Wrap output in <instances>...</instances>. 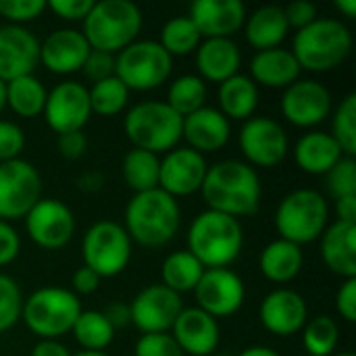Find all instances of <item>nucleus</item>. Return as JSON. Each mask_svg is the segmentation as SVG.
Returning a JSON list of instances; mask_svg holds the SVG:
<instances>
[{
    "instance_id": "f257e3e1",
    "label": "nucleus",
    "mask_w": 356,
    "mask_h": 356,
    "mask_svg": "<svg viewBox=\"0 0 356 356\" xmlns=\"http://www.w3.org/2000/svg\"><path fill=\"white\" fill-rule=\"evenodd\" d=\"M198 194L209 211H217L242 221L261 211L263 181L259 171L242 159H223L215 165H209Z\"/></svg>"
},
{
    "instance_id": "f03ea898",
    "label": "nucleus",
    "mask_w": 356,
    "mask_h": 356,
    "mask_svg": "<svg viewBox=\"0 0 356 356\" xmlns=\"http://www.w3.org/2000/svg\"><path fill=\"white\" fill-rule=\"evenodd\" d=\"M134 244L144 248L167 246L181 227L179 200L163 192L161 188L134 194L125 207L123 223Z\"/></svg>"
},
{
    "instance_id": "7ed1b4c3",
    "label": "nucleus",
    "mask_w": 356,
    "mask_h": 356,
    "mask_svg": "<svg viewBox=\"0 0 356 356\" xmlns=\"http://www.w3.org/2000/svg\"><path fill=\"white\" fill-rule=\"evenodd\" d=\"M353 48L355 35L342 19L319 17L294 33L290 50L302 71L330 73L346 63Z\"/></svg>"
},
{
    "instance_id": "20e7f679",
    "label": "nucleus",
    "mask_w": 356,
    "mask_h": 356,
    "mask_svg": "<svg viewBox=\"0 0 356 356\" xmlns=\"http://www.w3.org/2000/svg\"><path fill=\"white\" fill-rule=\"evenodd\" d=\"M188 250L202 263L204 269L229 267L238 261L244 248L242 221L217 211L204 209L198 213L186 234Z\"/></svg>"
},
{
    "instance_id": "39448f33",
    "label": "nucleus",
    "mask_w": 356,
    "mask_h": 356,
    "mask_svg": "<svg viewBox=\"0 0 356 356\" xmlns=\"http://www.w3.org/2000/svg\"><path fill=\"white\" fill-rule=\"evenodd\" d=\"M144 13L131 0H100L94 2L88 17L81 21V33L92 50L117 54L140 38Z\"/></svg>"
},
{
    "instance_id": "423d86ee",
    "label": "nucleus",
    "mask_w": 356,
    "mask_h": 356,
    "mask_svg": "<svg viewBox=\"0 0 356 356\" xmlns=\"http://www.w3.org/2000/svg\"><path fill=\"white\" fill-rule=\"evenodd\" d=\"M332 223V207L323 192L315 188H296L277 202L273 225L282 240L296 246L313 244Z\"/></svg>"
},
{
    "instance_id": "0eeeda50",
    "label": "nucleus",
    "mask_w": 356,
    "mask_h": 356,
    "mask_svg": "<svg viewBox=\"0 0 356 356\" xmlns=\"http://www.w3.org/2000/svg\"><path fill=\"white\" fill-rule=\"evenodd\" d=\"M184 117H179L165 100H142L127 108L123 131L131 148L148 150L156 156L167 154L181 142Z\"/></svg>"
},
{
    "instance_id": "6e6552de",
    "label": "nucleus",
    "mask_w": 356,
    "mask_h": 356,
    "mask_svg": "<svg viewBox=\"0 0 356 356\" xmlns=\"http://www.w3.org/2000/svg\"><path fill=\"white\" fill-rule=\"evenodd\" d=\"M81 311V300L69 288L44 286L23 300L21 321L38 340H60L71 334Z\"/></svg>"
},
{
    "instance_id": "1a4fd4ad",
    "label": "nucleus",
    "mask_w": 356,
    "mask_h": 356,
    "mask_svg": "<svg viewBox=\"0 0 356 356\" xmlns=\"http://www.w3.org/2000/svg\"><path fill=\"white\" fill-rule=\"evenodd\" d=\"M173 58L156 40L138 38L115 54V77L129 92H152L171 81Z\"/></svg>"
},
{
    "instance_id": "9d476101",
    "label": "nucleus",
    "mask_w": 356,
    "mask_h": 356,
    "mask_svg": "<svg viewBox=\"0 0 356 356\" xmlns=\"http://www.w3.org/2000/svg\"><path fill=\"white\" fill-rule=\"evenodd\" d=\"M134 254V242L119 221L102 219L92 223L81 238V265L102 280L121 275Z\"/></svg>"
},
{
    "instance_id": "9b49d317",
    "label": "nucleus",
    "mask_w": 356,
    "mask_h": 356,
    "mask_svg": "<svg viewBox=\"0 0 356 356\" xmlns=\"http://www.w3.org/2000/svg\"><path fill=\"white\" fill-rule=\"evenodd\" d=\"M242 161L252 169H275L290 154V138L286 127L267 115H254L242 123L238 134Z\"/></svg>"
},
{
    "instance_id": "f8f14e48",
    "label": "nucleus",
    "mask_w": 356,
    "mask_h": 356,
    "mask_svg": "<svg viewBox=\"0 0 356 356\" xmlns=\"http://www.w3.org/2000/svg\"><path fill=\"white\" fill-rule=\"evenodd\" d=\"M334 111V96L330 88L313 77H300L282 90L280 113L286 123L298 129H319Z\"/></svg>"
},
{
    "instance_id": "ddd939ff",
    "label": "nucleus",
    "mask_w": 356,
    "mask_h": 356,
    "mask_svg": "<svg viewBox=\"0 0 356 356\" xmlns=\"http://www.w3.org/2000/svg\"><path fill=\"white\" fill-rule=\"evenodd\" d=\"M42 175L33 163L25 159L0 163V221L25 219L42 198Z\"/></svg>"
},
{
    "instance_id": "4468645a",
    "label": "nucleus",
    "mask_w": 356,
    "mask_h": 356,
    "mask_svg": "<svg viewBox=\"0 0 356 356\" xmlns=\"http://www.w3.org/2000/svg\"><path fill=\"white\" fill-rule=\"evenodd\" d=\"M23 221L27 238L44 250L65 248L77 229L75 213L56 198H40Z\"/></svg>"
},
{
    "instance_id": "2eb2a0df",
    "label": "nucleus",
    "mask_w": 356,
    "mask_h": 356,
    "mask_svg": "<svg viewBox=\"0 0 356 356\" xmlns=\"http://www.w3.org/2000/svg\"><path fill=\"white\" fill-rule=\"evenodd\" d=\"M194 298L200 311L211 317L227 319L236 315L246 302V284L244 280L229 267L221 269H204L198 286L194 288Z\"/></svg>"
},
{
    "instance_id": "dca6fc26",
    "label": "nucleus",
    "mask_w": 356,
    "mask_h": 356,
    "mask_svg": "<svg viewBox=\"0 0 356 356\" xmlns=\"http://www.w3.org/2000/svg\"><path fill=\"white\" fill-rule=\"evenodd\" d=\"M42 115L46 119V125L56 136L83 131V127L92 119L88 86L75 79H63L52 90H48Z\"/></svg>"
},
{
    "instance_id": "f3484780",
    "label": "nucleus",
    "mask_w": 356,
    "mask_h": 356,
    "mask_svg": "<svg viewBox=\"0 0 356 356\" xmlns=\"http://www.w3.org/2000/svg\"><path fill=\"white\" fill-rule=\"evenodd\" d=\"M184 309V298L163 284L142 288L129 302L131 325L142 334H169Z\"/></svg>"
},
{
    "instance_id": "a211bd4d",
    "label": "nucleus",
    "mask_w": 356,
    "mask_h": 356,
    "mask_svg": "<svg viewBox=\"0 0 356 356\" xmlns=\"http://www.w3.org/2000/svg\"><path fill=\"white\" fill-rule=\"evenodd\" d=\"M259 321L265 332L275 338H292L302 332L309 321V305L305 296L288 286L273 288L259 307Z\"/></svg>"
},
{
    "instance_id": "6ab92c4d",
    "label": "nucleus",
    "mask_w": 356,
    "mask_h": 356,
    "mask_svg": "<svg viewBox=\"0 0 356 356\" xmlns=\"http://www.w3.org/2000/svg\"><path fill=\"white\" fill-rule=\"evenodd\" d=\"M209 171L207 156L188 146H177L161 156L159 188L173 198H188L200 192Z\"/></svg>"
},
{
    "instance_id": "aec40b11",
    "label": "nucleus",
    "mask_w": 356,
    "mask_h": 356,
    "mask_svg": "<svg viewBox=\"0 0 356 356\" xmlns=\"http://www.w3.org/2000/svg\"><path fill=\"white\" fill-rule=\"evenodd\" d=\"M90 44L83 38L81 29L75 27H58L52 29L40 42V65L60 77H69L81 73V67L90 54Z\"/></svg>"
},
{
    "instance_id": "412c9836",
    "label": "nucleus",
    "mask_w": 356,
    "mask_h": 356,
    "mask_svg": "<svg viewBox=\"0 0 356 356\" xmlns=\"http://www.w3.org/2000/svg\"><path fill=\"white\" fill-rule=\"evenodd\" d=\"M40 67V40L23 25H0V81L31 75Z\"/></svg>"
},
{
    "instance_id": "4be33fe9",
    "label": "nucleus",
    "mask_w": 356,
    "mask_h": 356,
    "mask_svg": "<svg viewBox=\"0 0 356 356\" xmlns=\"http://www.w3.org/2000/svg\"><path fill=\"white\" fill-rule=\"evenodd\" d=\"M169 334L184 356H211L221 344L219 321L198 307H184Z\"/></svg>"
},
{
    "instance_id": "5701e85b",
    "label": "nucleus",
    "mask_w": 356,
    "mask_h": 356,
    "mask_svg": "<svg viewBox=\"0 0 356 356\" xmlns=\"http://www.w3.org/2000/svg\"><path fill=\"white\" fill-rule=\"evenodd\" d=\"M248 8L240 0H196L190 4L188 17L200 31L202 40L227 38L234 40L242 31Z\"/></svg>"
},
{
    "instance_id": "b1692460",
    "label": "nucleus",
    "mask_w": 356,
    "mask_h": 356,
    "mask_svg": "<svg viewBox=\"0 0 356 356\" xmlns=\"http://www.w3.org/2000/svg\"><path fill=\"white\" fill-rule=\"evenodd\" d=\"M181 140L188 148L202 156L223 150L232 140V121L223 117L217 106H202L196 113L184 117Z\"/></svg>"
},
{
    "instance_id": "393cba45",
    "label": "nucleus",
    "mask_w": 356,
    "mask_h": 356,
    "mask_svg": "<svg viewBox=\"0 0 356 356\" xmlns=\"http://www.w3.org/2000/svg\"><path fill=\"white\" fill-rule=\"evenodd\" d=\"M196 75L204 83H223L225 79L240 73L242 67V50L236 40L227 38H211L202 40L194 52Z\"/></svg>"
},
{
    "instance_id": "a878e982",
    "label": "nucleus",
    "mask_w": 356,
    "mask_h": 356,
    "mask_svg": "<svg viewBox=\"0 0 356 356\" xmlns=\"http://www.w3.org/2000/svg\"><path fill=\"white\" fill-rule=\"evenodd\" d=\"M300 65L294 58L292 50L286 46L271 48V50H259L252 54L248 65V77L261 88L267 90H286L296 79H300Z\"/></svg>"
},
{
    "instance_id": "bb28decb",
    "label": "nucleus",
    "mask_w": 356,
    "mask_h": 356,
    "mask_svg": "<svg viewBox=\"0 0 356 356\" xmlns=\"http://www.w3.org/2000/svg\"><path fill=\"white\" fill-rule=\"evenodd\" d=\"M319 254L325 267L340 280L356 277V225L332 221L321 234Z\"/></svg>"
},
{
    "instance_id": "cd10ccee",
    "label": "nucleus",
    "mask_w": 356,
    "mask_h": 356,
    "mask_svg": "<svg viewBox=\"0 0 356 356\" xmlns=\"http://www.w3.org/2000/svg\"><path fill=\"white\" fill-rule=\"evenodd\" d=\"M292 156L302 173L321 177L344 156V152L340 150L338 142L332 138L330 131L311 129L296 140Z\"/></svg>"
},
{
    "instance_id": "c85d7f7f",
    "label": "nucleus",
    "mask_w": 356,
    "mask_h": 356,
    "mask_svg": "<svg viewBox=\"0 0 356 356\" xmlns=\"http://www.w3.org/2000/svg\"><path fill=\"white\" fill-rule=\"evenodd\" d=\"M305 267V250L288 240L275 238L267 242L259 254V271L261 275L277 284V288L294 282Z\"/></svg>"
},
{
    "instance_id": "c756f323",
    "label": "nucleus",
    "mask_w": 356,
    "mask_h": 356,
    "mask_svg": "<svg viewBox=\"0 0 356 356\" xmlns=\"http://www.w3.org/2000/svg\"><path fill=\"white\" fill-rule=\"evenodd\" d=\"M242 31H244L246 42L257 52L259 50L280 48L286 42L288 33H290V25L286 21L284 6L263 4V6L254 8L252 13L246 15Z\"/></svg>"
},
{
    "instance_id": "7c9ffc66",
    "label": "nucleus",
    "mask_w": 356,
    "mask_h": 356,
    "mask_svg": "<svg viewBox=\"0 0 356 356\" xmlns=\"http://www.w3.org/2000/svg\"><path fill=\"white\" fill-rule=\"evenodd\" d=\"M259 104H261V90L242 71L225 79L217 88V108L229 121H238V123L248 121L250 117L257 115Z\"/></svg>"
},
{
    "instance_id": "2f4dec72",
    "label": "nucleus",
    "mask_w": 356,
    "mask_h": 356,
    "mask_svg": "<svg viewBox=\"0 0 356 356\" xmlns=\"http://www.w3.org/2000/svg\"><path fill=\"white\" fill-rule=\"evenodd\" d=\"M48 90L35 73L6 81V108L21 119H35L44 113Z\"/></svg>"
},
{
    "instance_id": "473e14b6",
    "label": "nucleus",
    "mask_w": 356,
    "mask_h": 356,
    "mask_svg": "<svg viewBox=\"0 0 356 356\" xmlns=\"http://www.w3.org/2000/svg\"><path fill=\"white\" fill-rule=\"evenodd\" d=\"M202 273H204L202 263L188 248H181L165 257L161 265V284L171 292L184 296L188 292H194Z\"/></svg>"
},
{
    "instance_id": "72a5a7b5",
    "label": "nucleus",
    "mask_w": 356,
    "mask_h": 356,
    "mask_svg": "<svg viewBox=\"0 0 356 356\" xmlns=\"http://www.w3.org/2000/svg\"><path fill=\"white\" fill-rule=\"evenodd\" d=\"M159 171H161V156L148 150L131 148L125 152L121 161V177L134 194L159 188Z\"/></svg>"
},
{
    "instance_id": "f704fd0d",
    "label": "nucleus",
    "mask_w": 356,
    "mask_h": 356,
    "mask_svg": "<svg viewBox=\"0 0 356 356\" xmlns=\"http://www.w3.org/2000/svg\"><path fill=\"white\" fill-rule=\"evenodd\" d=\"M207 96H209V86L196 73H184L169 81L165 102L179 117H188L198 108L207 106Z\"/></svg>"
},
{
    "instance_id": "c9c22d12",
    "label": "nucleus",
    "mask_w": 356,
    "mask_h": 356,
    "mask_svg": "<svg viewBox=\"0 0 356 356\" xmlns=\"http://www.w3.org/2000/svg\"><path fill=\"white\" fill-rule=\"evenodd\" d=\"M77 346L81 350H92V353H106V348L115 340V330L102 315V311L90 309L81 311L73 330H71Z\"/></svg>"
},
{
    "instance_id": "e433bc0d",
    "label": "nucleus",
    "mask_w": 356,
    "mask_h": 356,
    "mask_svg": "<svg viewBox=\"0 0 356 356\" xmlns=\"http://www.w3.org/2000/svg\"><path fill=\"white\" fill-rule=\"evenodd\" d=\"M156 42L175 60L177 56L194 54L196 48L202 42V35H200V31L196 29V25L192 23V19L188 15H179V17L169 19L161 27V35H159Z\"/></svg>"
},
{
    "instance_id": "4c0bfd02",
    "label": "nucleus",
    "mask_w": 356,
    "mask_h": 356,
    "mask_svg": "<svg viewBox=\"0 0 356 356\" xmlns=\"http://www.w3.org/2000/svg\"><path fill=\"white\" fill-rule=\"evenodd\" d=\"M302 348L307 356H332L338 353L340 325L330 315H317L307 321L300 332Z\"/></svg>"
},
{
    "instance_id": "58836bf2",
    "label": "nucleus",
    "mask_w": 356,
    "mask_h": 356,
    "mask_svg": "<svg viewBox=\"0 0 356 356\" xmlns=\"http://www.w3.org/2000/svg\"><path fill=\"white\" fill-rule=\"evenodd\" d=\"M88 96H90L92 115L117 117L127 108L131 92L123 86V81L119 77L113 75V77H106L102 81L92 83L88 88Z\"/></svg>"
},
{
    "instance_id": "ea45409f",
    "label": "nucleus",
    "mask_w": 356,
    "mask_h": 356,
    "mask_svg": "<svg viewBox=\"0 0 356 356\" xmlns=\"http://www.w3.org/2000/svg\"><path fill=\"white\" fill-rule=\"evenodd\" d=\"M330 123H332V138L338 142L340 150L344 152V156H353L356 154V94L350 92L346 94L338 106H334L332 115H330Z\"/></svg>"
},
{
    "instance_id": "a19ab883",
    "label": "nucleus",
    "mask_w": 356,
    "mask_h": 356,
    "mask_svg": "<svg viewBox=\"0 0 356 356\" xmlns=\"http://www.w3.org/2000/svg\"><path fill=\"white\" fill-rule=\"evenodd\" d=\"M23 292L17 280L0 271V336L10 332L23 313Z\"/></svg>"
},
{
    "instance_id": "79ce46f5",
    "label": "nucleus",
    "mask_w": 356,
    "mask_h": 356,
    "mask_svg": "<svg viewBox=\"0 0 356 356\" xmlns=\"http://www.w3.org/2000/svg\"><path fill=\"white\" fill-rule=\"evenodd\" d=\"M323 177L325 188L334 200L356 194V161L353 156H342Z\"/></svg>"
},
{
    "instance_id": "37998d69",
    "label": "nucleus",
    "mask_w": 356,
    "mask_h": 356,
    "mask_svg": "<svg viewBox=\"0 0 356 356\" xmlns=\"http://www.w3.org/2000/svg\"><path fill=\"white\" fill-rule=\"evenodd\" d=\"M46 13V0H0V17L8 25H23Z\"/></svg>"
},
{
    "instance_id": "c03bdc74",
    "label": "nucleus",
    "mask_w": 356,
    "mask_h": 356,
    "mask_svg": "<svg viewBox=\"0 0 356 356\" xmlns=\"http://www.w3.org/2000/svg\"><path fill=\"white\" fill-rule=\"evenodd\" d=\"M25 148V131L10 119H0V163L21 159Z\"/></svg>"
},
{
    "instance_id": "a18cd8bd",
    "label": "nucleus",
    "mask_w": 356,
    "mask_h": 356,
    "mask_svg": "<svg viewBox=\"0 0 356 356\" xmlns=\"http://www.w3.org/2000/svg\"><path fill=\"white\" fill-rule=\"evenodd\" d=\"M134 356H184L171 334H142L134 344Z\"/></svg>"
},
{
    "instance_id": "49530a36",
    "label": "nucleus",
    "mask_w": 356,
    "mask_h": 356,
    "mask_svg": "<svg viewBox=\"0 0 356 356\" xmlns=\"http://www.w3.org/2000/svg\"><path fill=\"white\" fill-rule=\"evenodd\" d=\"M96 0H48L46 10L67 23H81L92 10Z\"/></svg>"
},
{
    "instance_id": "de8ad7c7",
    "label": "nucleus",
    "mask_w": 356,
    "mask_h": 356,
    "mask_svg": "<svg viewBox=\"0 0 356 356\" xmlns=\"http://www.w3.org/2000/svg\"><path fill=\"white\" fill-rule=\"evenodd\" d=\"M81 73L92 83L102 81L106 77H113L115 75V54L100 52V50H90V54H88L83 67H81Z\"/></svg>"
},
{
    "instance_id": "09e8293b",
    "label": "nucleus",
    "mask_w": 356,
    "mask_h": 356,
    "mask_svg": "<svg viewBox=\"0 0 356 356\" xmlns=\"http://www.w3.org/2000/svg\"><path fill=\"white\" fill-rule=\"evenodd\" d=\"M284 15H286L290 29L298 31V29L311 25L315 19H319V8H317V4H313L309 0H296V2H290L288 6H284Z\"/></svg>"
},
{
    "instance_id": "8fccbe9b",
    "label": "nucleus",
    "mask_w": 356,
    "mask_h": 356,
    "mask_svg": "<svg viewBox=\"0 0 356 356\" xmlns=\"http://www.w3.org/2000/svg\"><path fill=\"white\" fill-rule=\"evenodd\" d=\"M56 150L67 161H79L88 152V136L83 131H71L56 136Z\"/></svg>"
},
{
    "instance_id": "3c124183",
    "label": "nucleus",
    "mask_w": 356,
    "mask_h": 356,
    "mask_svg": "<svg viewBox=\"0 0 356 356\" xmlns=\"http://www.w3.org/2000/svg\"><path fill=\"white\" fill-rule=\"evenodd\" d=\"M336 311L346 323L356 321V277L342 280L338 292H336Z\"/></svg>"
},
{
    "instance_id": "603ef678",
    "label": "nucleus",
    "mask_w": 356,
    "mask_h": 356,
    "mask_svg": "<svg viewBox=\"0 0 356 356\" xmlns=\"http://www.w3.org/2000/svg\"><path fill=\"white\" fill-rule=\"evenodd\" d=\"M21 252V236L13 223L0 221V267L10 265Z\"/></svg>"
},
{
    "instance_id": "864d4df0",
    "label": "nucleus",
    "mask_w": 356,
    "mask_h": 356,
    "mask_svg": "<svg viewBox=\"0 0 356 356\" xmlns=\"http://www.w3.org/2000/svg\"><path fill=\"white\" fill-rule=\"evenodd\" d=\"M100 284H102V277L98 273H94L90 267L81 265V267H77L73 271V275H71V288L69 290L79 298V296L94 294L100 288Z\"/></svg>"
},
{
    "instance_id": "5fc2aeb1",
    "label": "nucleus",
    "mask_w": 356,
    "mask_h": 356,
    "mask_svg": "<svg viewBox=\"0 0 356 356\" xmlns=\"http://www.w3.org/2000/svg\"><path fill=\"white\" fill-rule=\"evenodd\" d=\"M102 315L106 317V321L111 323V327H113L115 332H119V330L131 325V315H129V305H127V302H111V305L102 311Z\"/></svg>"
},
{
    "instance_id": "6e6d98bb",
    "label": "nucleus",
    "mask_w": 356,
    "mask_h": 356,
    "mask_svg": "<svg viewBox=\"0 0 356 356\" xmlns=\"http://www.w3.org/2000/svg\"><path fill=\"white\" fill-rule=\"evenodd\" d=\"M75 186L83 194H98L104 188V175L100 171H83L75 179Z\"/></svg>"
},
{
    "instance_id": "4d7b16f0",
    "label": "nucleus",
    "mask_w": 356,
    "mask_h": 356,
    "mask_svg": "<svg viewBox=\"0 0 356 356\" xmlns=\"http://www.w3.org/2000/svg\"><path fill=\"white\" fill-rule=\"evenodd\" d=\"M73 353L60 340H38L29 356H71Z\"/></svg>"
},
{
    "instance_id": "13d9d810",
    "label": "nucleus",
    "mask_w": 356,
    "mask_h": 356,
    "mask_svg": "<svg viewBox=\"0 0 356 356\" xmlns=\"http://www.w3.org/2000/svg\"><path fill=\"white\" fill-rule=\"evenodd\" d=\"M334 213H336V221L356 225V194L334 200Z\"/></svg>"
},
{
    "instance_id": "bf43d9fd",
    "label": "nucleus",
    "mask_w": 356,
    "mask_h": 356,
    "mask_svg": "<svg viewBox=\"0 0 356 356\" xmlns=\"http://www.w3.org/2000/svg\"><path fill=\"white\" fill-rule=\"evenodd\" d=\"M238 356H282L277 350H273L271 346H265V344H254V346H248L244 350H240Z\"/></svg>"
},
{
    "instance_id": "052dcab7",
    "label": "nucleus",
    "mask_w": 356,
    "mask_h": 356,
    "mask_svg": "<svg viewBox=\"0 0 356 356\" xmlns=\"http://www.w3.org/2000/svg\"><path fill=\"white\" fill-rule=\"evenodd\" d=\"M334 8L342 13L344 19H355L356 17V0H336Z\"/></svg>"
},
{
    "instance_id": "680f3d73",
    "label": "nucleus",
    "mask_w": 356,
    "mask_h": 356,
    "mask_svg": "<svg viewBox=\"0 0 356 356\" xmlns=\"http://www.w3.org/2000/svg\"><path fill=\"white\" fill-rule=\"evenodd\" d=\"M6 111V83L0 81V117Z\"/></svg>"
},
{
    "instance_id": "e2e57ef3",
    "label": "nucleus",
    "mask_w": 356,
    "mask_h": 356,
    "mask_svg": "<svg viewBox=\"0 0 356 356\" xmlns=\"http://www.w3.org/2000/svg\"><path fill=\"white\" fill-rule=\"evenodd\" d=\"M71 356H111L108 353H92V350H79V353H75V355Z\"/></svg>"
},
{
    "instance_id": "0e129e2a",
    "label": "nucleus",
    "mask_w": 356,
    "mask_h": 356,
    "mask_svg": "<svg viewBox=\"0 0 356 356\" xmlns=\"http://www.w3.org/2000/svg\"><path fill=\"white\" fill-rule=\"evenodd\" d=\"M332 356H355L353 353H348V350H344V353H336V355H332Z\"/></svg>"
},
{
    "instance_id": "69168bd1",
    "label": "nucleus",
    "mask_w": 356,
    "mask_h": 356,
    "mask_svg": "<svg viewBox=\"0 0 356 356\" xmlns=\"http://www.w3.org/2000/svg\"><path fill=\"white\" fill-rule=\"evenodd\" d=\"M302 356H307V355H302Z\"/></svg>"
}]
</instances>
